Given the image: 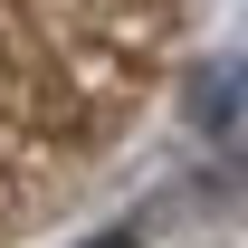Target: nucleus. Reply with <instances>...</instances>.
Returning a JSON list of instances; mask_svg holds the SVG:
<instances>
[{
	"instance_id": "f257e3e1",
	"label": "nucleus",
	"mask_w": 248,
	"mask_h": 248,
	"mask_svg": "<svg viewBox=\"0 0 248 248\" xmlns=\"http://www.w3.org/2000/svg\"><path fill=\"white\" fill-rule=\"evenodd\" d=\"M239 105H248V77H239V67H201V86H191V115L219 134V124H239Z\"/></svg>"
},
{
	"instance_id": "f03ea898",
	"label": "nucleus",
	"mask_w": 248,
	"mask_h": 248,
	"mask_svg": "<svg viewBox=\"0 0 248 248\" xmlns=\"http://www.w3.org/2000/svg\"><path fill=\"white\" fill-rule=\"evenodd\" d=\"M95 248H134V239H124V229H115V239H95Z\"/></svg>"
}]
</instances>
